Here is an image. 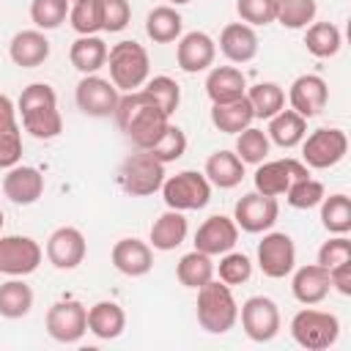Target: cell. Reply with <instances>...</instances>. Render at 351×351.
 Here are the masks:
<instances>
[{"label":"cell","instance_id":"1","mask_svg":"<svg viewBox=\"0 0 351 351\" xmlns=\"http://www.w3.org/2000/svg\"><path fill=\"white\" fill-rule=\"evenodd\" d=\"M112 118L137 151H151L170 126V115H165L143 88L123 93L115 104Z\"/></svg>","mask_w":351,"mask_h":351},{"label":"cell","instance_id":"2","mask_svg":"<svg viewBox=\"0 0 351 351\" xmlns=\"http://www.w3.org/2000/svg\"><path fill=\"white\" fill-rule=\"evenodd\" d=\"M16 112L22 115V126L36 140H52L63 132V118L58 110L55 88L47 82H33L22 88Z\"/></svg>","mask_w":351,"mask_h":351},{"label":"cell","instance_id":"3","mask_svg":"<svg viewBox=\"0 0 351 351\" xmlns=\"http://www.w3.org/2000/svg\"><path fill=\"white\" fill-rule=\"evenodd\" d=\"M195 315L200 329L208 335H225L236 326L239 321V304L233 299L230 285L222 280H208L206 285L197 288V302H195Z\"/></svg>","mask_w":351,"mask_h":351},{"label":"cell","instance_id":"4","mask_svg":"<svg viewBox=\"0 0 351 351\" xmlns=\"http://www.w3.org/2000/svg\"><path fill=\"white\" fill-rule=\"evenodd\" d=\"M104 66L110 69V82L123 93L140 90L145 85V80L151 77V58H148L145 47L137 41H129V38L110 47Z\"/></svg>","mask_w":351,"mask_h":351},{"label":"cell","instance_id":"5","mask_svg":"<svg viewBox=\"0 0 351 351\" xmlns=\"http://www.w3.org/2000/svg\"><path fill=\"white\" fill-rule=\"evenodd\" d=\"M337 335H340L337 315L326 310H313V304H307L291 318V337L307 351H324L335 346Z\"/></svg>","mask_w":351,"mask_h":351},{"label":"cell","instance_id":"6","mask_svg":"<svg viewBox=\"0 0 351 351\" xmlns=\"http://www.w3.org/2000/svg\"><path fill=\"white\" fill-rule=\"evenodd\" d=\"M159 189L165 206L176 211H197L206 208L211 200V184L197 170H181L176 176H165Z\"/></svg>","mask_w":351,"mask_h":351},{"label":"cell","instance_id":"7","mask_svg":"<svg viewBox=\"0 0 351 351\" xmlns=\"http://www.w3.org/2000/svg\"><path fill=\"white\" fill-rule=\"evenodd\" d=\"M162 181H165V165L154 159L148 151H137L126 156L118 170V184L132 197H148L159 192Z\"/></svg>","mask_w":351,"mask_h":351},{"label":"cell","instance_id":"8","mask_svg":"<svg viewBox=\"0 0 351 351\" xmlns=\"http://www.w3.org/2000/svg\"><path fill=\"white\" fill-rule=\"evenodd\" d=\"M302 145V162L313 170H329L348 154V137L337 126H321L310 134H304Z\"/></svg>","mask_w":351,"mask_h":351},{"label":"cell","instance_id":"9","mask_svg":"<svg viewBox=\"0 0 351 351\" xmlns=\"http://www.w3.org/2000/svg\"><path fill=\"white\" fill-rule=\"evenodd\" d=\"M241 329L252 343H269L280 335V307L269 296H250L239 307Z\"/></svg>","mask_w":351,"mask_h":351},{"label":"cell","instance_id":"10","mask_svg":"<svg viewBox=\"0 0 351 351\" xmlns=\"http://www.w3.org/2000/svg\"><path fill=\"white\" fill-rule=\"evenodd\" d=\"M44 250L30 236H0V274L8 277H27L41 266Z\"/></svg>","mask_w":351,"mask_h":351},{"label":"cell","instance_id":"11","mask_svg":"<svg viewBox=\"0 0 351 351\" xmlns=\"http://www.w3.org/2000/svg\"><path fill=\"white\" fill-rule=\"evenodd\" d=\"M258 266L266 277L282 280L293 271L296 266V244L288 233L282 230H266L263 239L258 241Z\"/></svg>","mask_w":351,"mask_h":351},{"label":"cell","instance_id":"12","mask_svg":"<svg viewBox=\"0 0 351 351\" xmlns=\"http://www.w3.org/2000/svg\"><path fill=\"white\" fill-rule=\"evenodd\" d=\"M47 335L58 343H77L88 332V307L77 299H60L47 310Z\"/></svg>","mask_w":351,"mask_h":351},{"label":"cell","instance_id":"13","mask_svg":"<svg viewBox=\"0 0 351 351\" xmlns=\"http://www.w3.org/2000/svg\"><path fill=\"white\" fill-rule=\"evenodd\" d=\"M118 99H121V90L99 74H82V80L77 82V90H74L77 107L90 118H110L115 112Z\"/></svg>","mask_w":351,"mask_h":351},{"label":"cell","instance_id":"14","mask_svg":"<svg viewBox=\"0 0 351 351\" xmlns=\"http://www.w3.org/2000/svg\"><path fill=\"white\" fill-rule=\"evenodd\" d=\"M277 214H280L277 197H269V195H261V192H247L233 206V222L244 233L271 230V225L277 222Z\"/></svg>","mask_w":351,"mask_h":351},{"label":"cell","instance_id":"15","mask_svg":"<svg viewBox=\"0 0 351 351\" xmlns=\"http://www.w3.org/2000/svg\"><path fill=\"white\" fill-rule=\"evenodd\" d=\"M310 167L299 159H271V162H261L252 181H255V192L269 195V197H280L285 195V189L291 186V181L310 176Z\"/></svg>","mask_w":351,"mask_h":351},{"label":"cell","instance_id":"16","mask_svg":"<svg viewBox=\"0 0 351 351\" xmlns=\"http://www.w3.org/2000/svg\"><path fill=\"white\" fill-rule=\"evenodd\" d=\"M85 252H88V241H85L82 230H77L71 225L52 230L47 239V261L60 271L77 269L85 261Z\"/></svg>","mask_w":351,"mask_h":351},{"label":"cell","instance_id":"17","mask_svg":"<svg viewBox=\"0 0 351 351\" xmlns=\"http://www.w3.org/2000/svg\"><path fill=\"white\" fill-rule=\"evenodd\" d=\"M217 58V41L203 33V30H192V33H184L178 38V47H176V63L181 71L186 74H197V71H206L211 69Z\"/></svg>","mask_w":351,"mask_h":351},{"label":"cell","instance_id":"18","mask_svg":"<svg viewBox=\"0 0 351 351\" xmlns=\"http://www.w3.org/2000/svg\"><path fill=\"white\" fill-rule=\"evenodd\" d=\"M288 101H291V110L299 112L302 118H315L329 101V85L318 74H302L291 82Z\"/></svg>","mask_w":351,"mask_h":351},{"label":"cell","instance_id":"19","mask_svg":"<svg viewBox=\"0 0 351 351\" xmlns=\"http://www.w3.org/2000/svg\"><path fill=\"white\" fill-rule=\"evenodd\" d=\"M239 241V225L233 222V217L225 214H214L208 217L197 233H195V250L206 252V255H225L228 250H233Z\"/></svg>","mask_w":351,"mask_h":351},{"label":"cell","instance_id":"20","mask_svg":"<svg viewBox=\"0 0 351 351\" xmlns=\"http://www.w3.org/2000/svg\"><path fill=\"white\" fill-rule=\"evenodd\" d=\"M3 195L16 206H33L44 195V176L30 165H14L3 176Z\"/></svg>","mask_w":351,"mask_h":351},{"label":"cell","instance_id":"21","mask_svg":"<svg viewBox=\"0 0 351 351\" xmlns=\"http://www.w3.org/2000/svg\"><path fill=\"white\" fill-rule=\"evenodd\" d=\"M110 258H112V266L126 277H143L154 269V247L140 239L115 241Z\"/></svg>","mask_w":351,"mask_h":351},{"label":"cell","instance_id":"22","mask_svg":"<svg viewBox=\"0 0 351 351\" xmlns=\"http://www.w3.org/2000/svg\"><path fill=\"white\" fill-rule=\"evenodd\" d=\"M19 159H22V132L16 123V107L5 93H0V170L19 165Z\"/></svg>","mask_w":351,"mask_h":351},{"label":"cell","instance_id":"23","mask_svg":"<svg viewBox=\"0 0 351 351\" xmlns=\"http://www.w3.org/2000/svg\"><path fill=\"white\" fill-rule=\"evenodd\" d=\"M219 52L230 63H250L258 55V33L247 22H230L219 33Z\"/></svg>","mask_w":351,"mask_h":351},{"label":"cell","instance_id":"24","mask_svg":"<svg viewBox=\"0 0 351 351\" xmlns=\"http://www.w3.org/2000/svg\"><path fill=\"white\" fill-rule=\"evenodd\" d=\"M291 291H293V299L299 304H318L329 296L332 291V282H329V271L318 263H310V266H299L293 271V280H291Z\"/></svg>","mask_w":351,"mask_h":351},{"label":"cell","instance_id":"25","mask_svg":"<svg viewBox=\"0 0 351 351\" xmlns=\"http://www.w3.org/2000/svg\"><path fill=\"white\" fill-rule=\"evenodd\" d=\"M8 58L19 69H36L49 58V38L44 30H19L8 44Z\"/></svg>","mask_w":351,"mask_h":351},{"label":"cell","instance_id":"26","mask_svg":"<svg viewBox=\"0 0 351 351\" xmlns=\"http://www.w3.org/2000/svg\"><path fill=\"white\" fill-rule=\"evenodd\" d=\"M186 233H189V225H186L184 211L167 208L165 214H159V217L154 219L151 233H148V241H151L154 250H159V252H170V250H176V247L184 244Z\"/></svg>","mask_w":351,"mask_h":351},{"label":"cell","instance_id":"27","mask_svg":"<svg viewBox=\"0 0 351 351\" xmlns=\"http://www.w3.org/2000/svg\"><path fill=\"white\" fill-rule=\"evenodd\" d=\"M126 329V313L118 302L101 299L88 307V332L96 335L99 340H115Z\"/></svg>","mask_w":351,"mask_h":351},{"label":"cell","instance_id":"28","mask_svg":"<svg viewBox=\"0 0 351 351\" xmlns=\"http://www.w3.org/2000/svg\"><path fill=\"white\" fill-rule=\"evenodd\" d=\"M206 93H208L211 104L239 99L247 93V77L236 66H214L206 77Z\"/></svg>","mask_w":351,"mask_h":351},{"label":"cell","instance_id":"29","mask_svg":"<svg viewBox=\"0 0 351 351\" xmlns=\"http://www.w3.org/2000/svg\"><path fill=\"white\" fill-rule=\"evenodd\" d=\"M252 121H255V115H252V107H250L247 96L211 104V123L225 134H239L247 126H252Z\"/></svg>","mask_w":351,"mask_h":351},{"label":"cell","instance_id":"30","mask_svg":"<svg viewBox=\"0 0 351 351\" xmlns=\"http://www.w3.org/2000/svg\"><path fill=\"white\" fill-rule=\"evenodd\" d=\"M203 176L208 178V184H214L219 189H233L244 178V162L236 156V151H214L206 159Z\"/></svg>","mask_w":351,"mask_h":351},{"label":"cell","instance_id":"31","mask_svg":"<svg viewBox=\"0 0 351 351\" xmlns=\"http://www.w3.org/2000/svg\"><path fill=\"white\" fill-rule=\"evenodd\" d=\"M266 134H269V143H274L280 148H296L307 134V118H302L299 112L282 107L277 115L269 118Z\"/></svg>","mask_w":351,"mask_h":351},{"label":"cell","instance_id":"32","mask_svg":"<svg viewBox=\"0 0 351 351\" xmlns=\"http://www.w3.org/2000/svg\"><path fill=\"white\" fill-rule=\"evenodd\" d=\"M107 52L110 47L104 44V38L99 36H80L71 49H69V60L80 74H96L99 69H104L107 63Z\"/></svg>","mask_w":351,"mask_h":351},{"label":"cell","instance_id":"33","mask_svg":"<svg viewBox=\"0 0 351 351\" xmlns=\"http://www.w3.org/2000/svg\"><path fill=\"white\" fill-rule=\"evenodd\" d=\"M184 30V16L173 5H156L145 16V33L156 44H173L181 38Z\"/></svg>","mask_w":351,"mask_h":351},{"label":"cell","instance_id":"34","mask_svg":"<svg viewBox=\"0 0 351 351\" xmlns=\"http://www.w3.org/2000/svg\"><path fill=\"white\" fill-rule=\"evenodd\" d=\"M33 307V288L22 277H11L0 285V315L3 318H25Z\"/></svg>","mask_w":351,"mask_h":351},{"label":"cell","instance_id":"35","mask_svg":"<svg viewBox=\"0 0 351 351\" xmlns=\"http://www.w3.org/2000/svg\"><path fill=\"white\" fill-rule=\"evenodd\" d=\"M304 47L315 58H335L343 47V33L332 22H310L304 33Z\"/></svg>","mask_w":351,"mask_h":351},{"label":"cell","instance_id":"36","mask_svg":"<svg viewBox=\"0 0 351 351\" xmlns=\"http://www.w3.org/2000/svg\"><path fill=\"white\" fill-rule=\"evenodd\" d=\"M176 277H178V282L184 288H195L197 291L200 285L214 280V261H211V255H206L200 250H192V252L181 255V261L176 266Z\"/></svg>","mask_w":351,"mask_h":351},{"label":"cell","instance_id":"37","mask_svg":"<svg viewBox=\"0 0 351 351\" xmlns=\"http://www.w3.org/2000/svg\"><path fill=\"white\" fill-rule=\"evenodd\" d=\"M244 96L252 107V115L263 118V121H269L271 115H277L285 107V90L277 82H258V85L247 88Z\"/></svg>","mask_w":351,"mask_h":351},{"label":"cell","instance_id":"38","mask_svg":"<svg viewBox=\"0 0 351 351\" xmlns=\"http://www.w3.org/2000/svg\"><path fill=\"white\" fill-rule=\"evenodd\" d=\"M321 206V225L335 233V236H346L351 230V197L337 192V195H324Z\"/></svg>","mask_w":351,"mask_h":351},{"label":"cell","instance_id":"39","mask_svg":"<svg viewBox=\"0 0 351 351\" xmlns=\"http://www.w3.org/2000/svg\"><path fill=\"white\" fill-rule=\"evenodd\" d=\"M143 90L151 96V101H154L165 115H173V112L178 110V104H181V88H178V82H176L173 77H167V74L148 77L145 85H143Z\"/></svg>","mask_w":351,"mask_h":351},{"label":"cell","instance_id":"40","mask_svg":"<svg viewBox=\"0 0 351 351\" xmlns=\"http://www.w3.org/2000/svg\"><path fill=\"white\" fill-rule=\"evenodd\" d=\"M269 134L263 129H255V126H247L244 132L236 134V156L244 162V165H261L266 156H269Z\"/></svg>","mask_w":351,"mask_h":351},{"label":"cell","instance_id":"41","mask_svg":"<svg viewBox=\"0 0 351 351\" xmlns=\"http://www.w3.org/2000/svg\"><path fill=\"white\" fill-rule=\"evenodd\" d=\"M315 14H318L315 0H277L274 22H280L288 30H302L315 19Z\"/></svg>","mask_w":351,"mask_h":351},{"label":"cell","instance_id":"42","mask_svg":"<svg viewBox=\"0 0 351 351\" xmlns=\"http://www.w3.org/2000/svg\"><path fill=\"white\" fill-rule=\"evenodd\" d=\"M69 8V0H30V19L38 30H55L66 22Z\"/></svg>","mask_w":351,"mask_h":351},{"label":"cell","instance_id":"43","mask_svg":"<svg viewBox=\"0 0 351 351\" xmlns=\"http://www.w3.org/2000/svg\"><path fill=\"white\" fill-rule=\"evenodd\" d=\"M214 274H219V280L225 285H241L252 277V261L244 252L228 250L225 255H219V263L214 266Z\"/></svg>","mask_w":351,"mask_h":351},{"label":"cell","instance_id":"44","mask_svg":"<svg viewBox=\"0 0 351 351\" xmlns=\"http://www.w3.org/2000/svg\"><path fill=\"white\" fill-rule=\"evenodd\" d=\"M324 195H326V192H324V184L315 181V178H310V176L291 181V186L285 189V200H288V206L302 208V211L315 208V206L324 200Z\"/></svg>","mask_w":351,"mask_h":351},{"label":"cell","instance_id":"45","mask_svg":"<svg viewBox=\"0 0 351 351\" xmlns=\"http://www.w3.org/2000/svg\"><path fill=\"white\" fill-rule=\"evenodd\" d=\"M69 22H71V27H74L77 36H96V33L101 30L99 3H96V0L71 3V8H69Z\"/></svg>","mask_w":351,"mask_h":351},{"label":"cell","instance_id":"46","mask_svg":"<svg viewBox=\"0 0 351 351\" xmlns=\"http://www.w3.org/2000/svg\"><path fill=\"white\" fill-rule=\"evenodd\" d=\"M184 151H186V134H184V129L181 126H167L165 129V134L159 137V143L148 151L154 159H159L162 165H170V162H176V159H181L184 156Z\"/></svg>","mask_w":351,"mask_h":351},{"label":"cell","instance_id":"47","mask_svg":"<svg viewBox=\"0 0 351 351\" xmlns=\"http://www.w3.org/2000/svg\"><path fill=\"white\" fill-rule=\"evenodd\" d=\"M99 3V19L104 33H121L132 19L129 0H96Z\"/></svg>","mask_w":351,"mask_h":351},{"label":"cell","instance_id":"48","mask_svg":"<svg viewBox=\"0 0 351 351\" xmlns=\"http://www.w3.org/2000/svg\"><path fill=\"white\" fill-rule=\"evenodd\" d=\"M236 14L250 27H261V25L274 22L277 0H236Z\"/></svg>","mask_w":351,"mask_h":351},{"label":"cell","instance_id":"49","mask_svg":"<svg viewBox=\"0 0 351 351\" xmlns=\"http://www.w3.org/2000/svg\"><path fill=\"white\" fill-rule=\"evenodd\" d=\"M346 261H351V241L346 236H335L332 233V239L324 241L321 250H318V266H324L329 271V269H335V266H340Z\"/></svg>","mask_w":351,"mask_h":351},{"label":"cell","instance_id":"50","mask_svg":"<svg viewBox=\"0 0 351 351\" xmlns=\"http://www.w3.org/2000/svg\"><path fill=\"white\" fill-rule=\"evenodd\" d=\"M329 282H332V288H335L337 293L351 296V261H346V263L329 269Z\"/></svg>","mask_w":351,"mask_h":351},{"label":"cell","instance_id":"51","mask_svg":"<svg viewBox=\"0 0 351 351\" xmlns=\"http://www.w3.org/2000/svg\"><path fill=\"white\" fill-rule=\"evenodd\" d=\"M170 5H186V3H192V0H167Z\"/></svg>","mask_w":351,"mask_h":351},{"label":"cell","instance_id":"52","mask_svg":"<svg viewBox=\"0 0 351 351\" xmlns=\"http://www.w3.org/2000/svg\"><path fill=\"white\" fill-rule=\"evenodd\" d=\"M3 222H5V217H3V208H0V230H3Z\"/></svg>","mask_w":351,"mask_h":351},{"label":"cell","instance_id":"53","mask_svg":"<svg viewBox=\"0 0 351 351\" xmlns=\"http://www.w3.org/2000/svg\"><path fill=\"white\" fill-rule=\"evenodd\" d=\"M69 3H80V0H69Z\"/></svg>","mask_w":351,"mask_h":351}]
</instances>
